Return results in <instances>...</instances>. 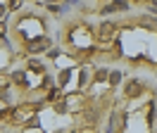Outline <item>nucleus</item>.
<instances>
[{
  "mask_svg": "<svg viewBox=\"0 0 157 133\" xmlns=\"http://www.w3.org/2000/svg\"><path fill=\"white\" fill-rule=\"evenodd\" d=\"M45 48H48V40H45V38H43V40H33V43H31V50H45Z\"/></svg>",
  "mask_w": 157,
  "mask_h": 133,
  "instance_id": "obj_2",
  "label": "nucleus"
},
{
  "mask_svg": "<svg viewBox=\"0 0 157 133\" xmlns=\"http://www.w3.org/2000/svg\"><path fill=\"white\" fill-rule=\"evenodd\" d=\"M112 36H114V24H112V21L100 24V38H102V40H109Z\"/></svg>",
  "mask_w": 157,
  "mask_h": 133,
  "instance_id": "obj_1",
  "label": "nucleus"
},
{
  "mask_svg": "<svg viewBox=\"0 0 157 133\" xmlns=\"http://www.w3.org/2000/svg\"><path fill=\"white\" fill-rule=\"evenodd\" d=\"M119 81H121V74H119V71H114V74H109V83H112V86H117Z\"/></svg>",
  "mask_w": 157,
  "mask_h": 133,
  "instance_id": "obj_4",
  "label": "nucleus"
},
{
  "mask_svg": "<svg viewBox=\"0 0 157 133\" xmlns=\"http://www.w3.org/2000/svg\"><path fill=\"white\" fill-rule=\"evenodd\" d=\"M155 2H157V0H155Z\"/></svg>",
  "mask_w": 157,
  "mask_h": 133,
  "instance_id": "obj_5",
  "label": "nucleus"
},
{
  "mask_svg": "<svg viewBox=\"0 0 157 133\" xmlns=\"http://www.w3.org/2000/svg\"><path fill=\"white\" fill-rule=\"evenodd\" d=\"M136 93H140V83H128L126 95H136Z\"/></svg>",
  "mask_w": 157,
  "mask_h": 133,
  "instance_id": "obj_3",
  "label": "nucleus"
}]
</instances>
